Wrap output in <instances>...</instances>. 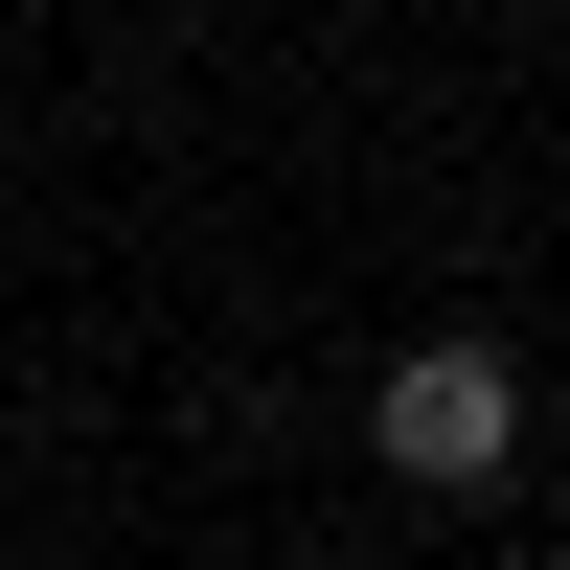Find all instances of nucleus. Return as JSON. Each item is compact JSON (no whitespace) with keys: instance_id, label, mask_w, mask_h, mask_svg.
<instances>
[{"instance_id":"1","label":"nucleus","mask_w":570,"mask_h":570,"mask_svg":"<svg viewBox=\"0 0 570 570\" xmlns=\"http://www.w3.org/2000/svg\"><path fill=\"white\" fill-rule=\"evenodd\" d=\"M365 456H389L411 502H502V456H525V365H502V343H411L389 389H365Z\"/></svg>"}]
</instances>
